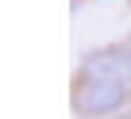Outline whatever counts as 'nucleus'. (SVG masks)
<instances>
[{
	"mask_svg": "<svg viewBox=\"0 0 131 119\" xmlns=\"http://www.w3.org/2000/svg\"><path fill=\"white\" fill-rule=\"evenodd\" d=\"M131 100V73H127V58L123 46H104L89 50L81 58V69L73 81V108L85 119L116 115Z\"/></svg>",
	"mask_w": 131,
	"mask_h": 119,
	"instance_id": "1",
	"label": "nucleus"
},
{
	"mask_svg": "<svg viewBox=\"0 0 131 119\" xmlns=\"http://www.w3.org/2000/svg\"><path fill=\"white\" fill-rule=\"evenodd\" d=\"M123 58H127V73H131V38L123 42Z\"/></svg>",
	"mask_w": 131,
	"mask_h": 119,
	"instance_id": "2",
	"label": "nucleus"
}]
</instances>
